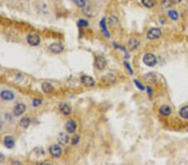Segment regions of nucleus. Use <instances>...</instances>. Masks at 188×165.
<instances>
[{"label": "nucleus", "mask_w": 188, "mask_h": 165, "mask_svg": "<svg viewBox=\"0 0 188 165\" xmlns=\"http://www.w3.org/2000/svg\"><path fill=\"white\" fill-rule=\"evenodd\" d=\"M109 23L111 26L117 24L118 23V18L116 17H115V16H111V17H110V18H109Z\"/></svg>", "instance_id": "obj_25"}, {"label": "nucleus", "mask_w": 188, "mask_h": 165, "mask_svg": "<svg viewBox=\"0 0 188 165\" xmlns=\"http://www.w3.org/2000/svg\"><path fill=\"white\" fill-rule=\"evenodd\" d=\"M168 15L170 17V18L171 19H172V20L176 21L177 20L178 18H179V15H178V13L177 11L175 10H170L168 12Z\"/></svg>", "instance_id": "obj_22"}, {"label": "nucleus", "mask_w": 188, "mask_h": 165, "mask_svg": "<svg viewBox=\"0 0 188 165\" xmlns=\"http://www.w3.org/2000/svg\"><path fill=\"white\" fill-rule=\"evenodd\" d=\"M162 35V31L160 28H152L150 29L148 33H147V38L151 40H153V39H157L159 38Z\"/></svg>", "instance_id": "obj_2"}, {"label": "nucleus", "mask_w": 188, "mask_h": 165, "mask_svg": "<svg viewBox=\"0 0 188 165\" xmlns=\"http://www.w3.org/2000/svg\"><path fill=\"white\" fill-rule=\"evenodd\" d=\"M42 89L45 93H51L54 91L53 85L49 82H44L42 84Z\"/></svg>", "instance_id": "obj_14"}, {"label": "nucleus", "mask_w": 188, "mask_h": 165, "mask_svg": "<svg viewBox=\"0 0 188 165\" xmlns=\"http://www.w3.org/2000/svg\"><path fill=\"white\" fill-rule=\"evenodd\" d=\"M101 81L104 82V84H114L116 82V77L112 73H108L101 78Z\"/></svg>", "instance_id": "obj_4"}, {"label": "nucleus", "mask_w": 188, "mask_h": 165, "mask_svg": "<svg viewBox=\"0 0 188 165\" xmlns=\"http://www.w3.org/2000/svg\"><path fill=\"white\" fill-rule=\"evenodd\" d=\"M173 1H174L175 3H180V2H182V0H173Z\"/></svg>", "instance_id": "obj_32"}, {"label": "nucleus", "mask_w": 188, "mask_h": 165, "mask_svg": "<svg viewBox=\"0 0 188 165\" xmlns=\"http://www.w3.org/2000/svg\"><path fill=\"white\" fill-rule=\"evenodd\" d=\"M20 125L22 127H24V128H28L29 127V125L30 124V119L29 118H28V117H24V118H23V119L20 120Z\"/></svg>", "instance_id": "obj_20"}, {"label": "nucleus", "mask_w": 188, "mask_h": 165, "mask_svg": "<svg viewBox=\"0 0 188 165\" xmlns=\"http://www.w3.org/2000/svg\"><path fill=\"white\" fill-rule=\"evenodd\" d=\"M0 97L3 98L4 100H6V101H10L12 99H14V94L12 93L11 91H9V90H4L2 91L1 93H0Z\"/></svg>", "instance_id": "obj_10"}, {"label": "nucleus", "mask_w": 188, "mask_h": 165, "mask_svg": "<svg viewBox=\"0 0 188 165\" xmlns=\"http://www.w3.org/2000/svg\"><path fill=\"white\" fill-rule=\"evenodd\" d=\"M42 103V101L40 100V99H34L33 100V105L34 106H39V105H40Z\"/></svg>", "instance_id": "obj_28"}, {"label": "nucleus", "mask_w": 188, "mask_h": 165, "mask_svg": "<svg viewBox=\"0 0 188 165\" xmlns=\"http://www.w3.org/2000/svg\"><path fill=\"white\" fill-rule=\"evenodd\" d=\"M139 46H140V42L136 40V39H134V38L131 39L128 43V47H129V49L131 51H133V50L136 49Z\"/></svg>", "instance_id": "obj_17"}, {"label": "nucleus", "mask_w": 188, "mask_h": 165, "mask_svg": "<svg viewBox=\"0 0 188 165\" xmlns=\"http://www.w3.org/2000/svg\"><path fill=\"white\" fill-rule=\"evenodd\" d=\"M159 112L163 116H169L172 114V108H170L169 106H167V105H164V106H162L160 108Z\"/></svg>", "instance_id": "obj_16"}, {"label": "nucleus", "mask_w": 188, "mask_h": 165, "mask_svg": "<svg viewBox=\"0 0 188 165\" xmlns=\"http://www.w3.org/2000/svg\"><path fill=\"white\" fill-rule=\"evenodd\" d=\"M59 108L64 115H69L71 114V107L67 103H60Z\"/></svg>", "instance_id": "obj_12"}, {"label": "nucleus", "mask_w": 188, "mask_h": 165, "mask_svg": "<svg viewBox=\"0 0 188 165\" xmlns=\"http://www.w3.org/2000/svg\"><path fill=\"white\" fill-rule=\"evenodd\" d=\"M78 24L79 26H81V27H87V26L89 25L88 22H87V21L84 20V19H81V20L79 21Z\"/></svg>", "instance_id": "obj_27"}, {"label": "nucleus", "mask_w": 188, "mask_h": 165, "mask_svg": "<svg viewBox=\"0 0 188 165\" xmlns=\"http://www.w3.org/2000/svg\"><path fill=\"white\" fill-rule=\"evenodd\" d=\"M49 49L54 53H59L64 50V46L61 43H54L49 46Z\"/></svg>", "instance_id": "obj_8"}, {"label": "nucleus", "mask_w": 188, "mask_h": 165, "mask_svg": "<svg viewBox=\"0 0 188 165\" xmlns=\"http://www.w3.org/2000/svg\"><path fill=\"white\" fill-rule=\"evenodd\" d=\"M143 63L146 64V66L148 67H153L157 64V57L152 54V53H146L144 56H143Z\"/></svg>", "instance_id": "obj_1"}, {"label": "nucleus", "mask_w": 188, "mask_h": 165, "mask_svg": "<svg viewBox=\"0 0 188 165\" xmlns=\"http://www.w3.org/2000/svg\"><path fill=\"white\" fill-rule=\"evenodd\" d=\"M94 64H95V67L99 70H103L104 69V68L106 67L107 62H106V59L103 56H97L95 58Z\"/></svg>", "instance_id": "obj_3"}, {"label": "nucleus", "mask_w": 188, "mask_h": 165, "mask_svg": "<svg viewBox=\"0 0 188 165\" xmlns=\"http://www.w3.org/2000/svg\"><path fill=\"white\" fill-rule=\"evenodd\" d=\"M79 136H74L73 140H72V144H73L74 145L77 144L79 143Z\"/></svg>", "instance_id": "obj_29"}, {"label": "nucleus", "mask_w": 188, "mask_h": 165, "mask_svg": "<svg viewBox=\"0 0 188 165\" xmlns=\"http://www.w3.org/2000/svg\"><path fill=\"white\" fill-rule=\"evenodd\" d=\"M81 82L83 83L84 86L87 87H92L94 85V80L89 76H83L81 78Z\"/></svg>", "instance_id": "obj_11"}, {"label": "nucleus", "mask_w": 188, "mask_h": 165, "mask_svg": "<svg viewBox=\"0 0 188 165\" xmlns=\"http://www.w3.org/2000/svg\"><path fill=\"white\" fill-rule=\"evenodd\" d=\"M27 41L31 46H37L40 43V38L37 34H30L27 38Z\"/></svg>", "instance_id": "obj_5"}, {"label": "nucleus", "mask_w": 188, "mask_h": 165, "mask_svg": "<svg viewBox=\"0 0 188 165\" xmlns=\"http://www.w3.org/2000/svg\"><path fill=\"white\" fill-rule=\"evenodd\" d=\"M180 116L184 119H188V106L183 107L180 110Z\"/></svg>", "instance_id": "obj_19"}, {"label": "nucleus", "mask_w": 188, "mask_h": 165, "mask_svg": "<svg viewBox=\"0 0 188 165\" xmlns=\"http://www.w3.org/2000/svg\"><path fill=\"white\" fill-rule=\"evenodd\" d=\"M26 109V107L24 103H18L14 108V114L15 116H20L21 114H23L24 113Z\"/></svg>", "instance_id": "obj_9"}, {"label": "nucleus", "mask_w": 188, "mask_h": 165, "mask_svg": "<svg viewBox=\"0 0 188 165\" xmlns=\"http://www.w3.org/2000/svg\"><path fill=\"white\" fill-rule=\"evenodd\" d=\"M49 153H50V154L52 155L53 157L59 158L61 155L62 150H61V148L59 145H52L50 147V149H49Z\"/></svg>", "instance_id": "obj_6"}, {"label": "nucleus", "mask_w": 188, "mask_h": 165, "mask_svg": "<svg viewBox=\"0 0 188 165\" xmlns=\"http://www.w3.org/2000/svg\"><path fill=\"white\" fill-rule=\"evenodd\" d=\"M100 27L102 28V31L104 33V34L107 37H110V33L107 31V28H106V24H105V19L103 18L102 20L100 21Z\"/></svg>", "instance_id": "obj_23"}, {"label": "nucleus", "mask_w": 188, "mask_h": 165, "mask_svg": "<svg viewBox=\"0 0 188 165\" xmlns=\"http://www.w3.org/2000/svg\"><path fill=\"white\" fill-rule=\"evenodd\" d=\"M147 93H149V96L152 97V88L151 87H147Z\"/></svg>", "instance_id": "obj_31"}, {"label": "nucleus", "mask_w": 188, "mask_h": 165, "mask_svg": "<svg viewBox=\"0 0 188 165\" xmlns=\"http://www.w3.org/2000/svg\"><path fill=\"white\" fill-rule=\"evenodd\" d=\"M65 129L68 131L69 134H74L75 132V130L77 129V125L76 123L74 120H68L65 124Z\"/></svg>", "instance_id": "obj_7"}, {"label": "nucleus", "mask_w": 188, "mask_h": 165, "mask_svg": "<svg viewBox=\"0 0 188 165\" xmlns=\"http://www.w3.org/2000/svg\"><path fill=\"white\" fill-rule=\"evenodd\" d=\"M134 82L136 83V87L137 88H139L140 90H141V91H143L144 89H145V87L141 84V82H139V81H137V80H134Z\"/></svg>", "instance_id": "obj_26"}, {"label": "nucleus", "mask_w": 188, "mask_h": 165, "mask_svg": "<svg viewBox=\"0 0 188 165\" xmlns=\"http://www.w3.org/2000/svg\"><path fill=\"white\" fill-rule=\"evenodd\" d=\"M74 2H75V4H76V5L79 7V8H84L85 4H86V2H87V0H74Z\"/></svg>", "instance_id": "obj_24"}, {"label": "nucleus", "mask_w": 188, "mask_h": 165, "mask_svg": "<svg viewBox=\"0 0 188 165\" xmlns=\"http://www.w3.org/2000/svg\"><path fill=\"white\" fill-rule=\"evenodd\" d=\"M58 141L60 144L65 145L69 143V136L65 134H60L59 138H58Z\"/></svg>", "instance_id": "obj_18"}, {"label": "nucleus", "mask_w": 188, "mask_h": 165, "mask_svg": "<svg viewBox=\"0 0 188 165\" xmlns=\"http://www.w3.org/2000/svg\"><path fill=\"white\" fill-rule=\"evenodd\" d=\"M142 4L144 6H146V8H153L155 6V0H142Z\"/></svg>", "instance_id": "obj_21"}, {"label": "nucleus", "mask_w": 188, "mask_h": 165, "mask_svg": "<svg viewBox=\"0 0 188 165\" xmlns=\"http://www.w3.org/2000/svg\"><path fill=\"white\" fill-rule=\"evenodd\" d=\"M125 67L127 68V69H129V71H130V73H131V74H133V70H132V68H131V67L130 66V63H128L127 62H125Z\"/></svg>", "instance_id": "obj_30"}, {"label": "nucleus", "mask_w": 188, "mask_h": 165, "mask_svg": "<svg viewBox=\"0 0 188 165\" xmlns=\"http://www.w3.org/2000/svg\"><path fill=\"white\" fill-rule=\"evenodd\" d=\"M144 78H145V80H146V82H151V83H155L157 81V75L155 73H152L146 74L144 76Z\"/></svg>", "instance_id": "obj_15"}, {"label": "nucleus", "mask_w": 188, "mask_h": 165, "mask_svg": "<svg viewBox=\"0 0 188 165\" xmlns=\"http://www.w3.org/2000/svg\"><path fill=\"white\" fill-rule=\"evenodd\" d=\"M4 144L5 145L6 148L8 149H12L14 146V139L13 136H7L4 140Z\"/></svg>", "instance_id": "obj_13"}]
</instances>
